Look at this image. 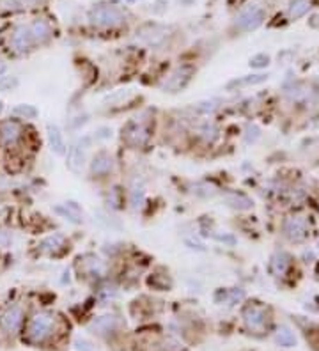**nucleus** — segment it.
<instances>
[{"label": "nucleus", "instance_id": "34", "mask_svg": "<svg viewBox=\"0 0 319 351\" xmlns=\"http://www.w3.org/2000/svg\"><path fill=\"white\" fill-rule=\"evenodd\" d=\"M94 139L96 140H108L112 139V128L108 126H101L94 131Z\"/></svg>", "mask_w": 319, "mask_h": 351}, {"label": "nucleus", "instance_id": "27", "mask_svg": "<svg viewBox=\"0 0 319 351\" xmlns=\"http://www.w3.org/2000/svg\"><path fill=\"white\" fill-rule=\"evenodd\" d=\"M87 268H89V273L91 275H98L101 277L103 273H105V264H103V261H99L98 257H91L89 261H87Z\"/></svg>", "mask_w": 319, "mask_h": 351}, {"label": "nucleus", "instance_id": "22", "mask_svg": "<svg viewBox=\"0 0 319 351\" xmlns=\"http://www.w3.org/2000/svg\"><path fill=\"white\" fill-rule=\"evenodd\" d=\"M309 7H311L309 0H293L289 5V16L293 20H298V18H302L309 11Z\"/></svg>", "mask_w": 319, "mask_h": 351}, {"label": "nucleus", "instance_id": "14", "mask_svg": "<svg viewBox=\"0 0 319 351\" xmlns=\"http://www.w3.org/2000/svg\"><path fill=\"white\" fill-rule=\"evenodd\" d=\"M30 32H32V38H34L36 45H43L46 43L48 39L51 38V27L48 25L45 20H36L30 23Z\"/></svg>", "mask_w": 319, "mask_h": 351}, {"label": "nucleus", "instance_id": "21", "mask_svg": "<svg viewBox=\"0 0 319 351\" xmlns=\"http://www.w3.org/2000/svg\"><path fill=\"white\" fill-rule=\"evenodd\" d=\"M39 247L45 252H59L64 247V238L60 234H53V236H48L46 240H43Z\"/></svg>", "mask_w": 319, "mask_h": 351}, {"label": "nucleus", "instance_id": "32", "mask_svg": "<svg viewBox=\"0 0 319 351\" xmlns=\"http://www.w3.org/2000/svg\"><path fill=\"white\" fill-rule=\"evenodd\" d=\"M96 216H99L98 220H99V222H103V224H105L106 227H110V229H119V227H121L119 222H115L114 218H112V216L105 215V213H103V211H98V213H96Z\"/></svg>", "mask_w": 319, "mask_h": 351}, {"label": "nucleus", "instance_id": "29", "mask_svg": "<svg viewBox=\"0 0 319 351\" xmlns=\"http://www.w3.org/2000/svg\"><path fill=\"white\" fill-rule=\"evenodd\" d=\"M36 0H5L4 5L7 9H25V7H30V5H34Z\"/></svg>", "mask_w": 319, "mask_h": 351}, {"label": "nucleus", "instance_id": "19", "mask_svg": "<svg viewBox=\"0 0 319 351\" xmlns=\"http://www.w3.org/2000/svg\"><path fill=\"white\" fill-rule=\"evenodd\" d=\"M268 78V75H248V76H243V78H236V80L229 82L227 84V91H232L236 87H243V85H255V84H261Z\"/></svg>", "mask_w": 319, "mask_h": 351}, {"label": "nucleus", "instance_id": "4", "mask_svg": "<svg viewBox=\"0 0 319 351\" xmlns=\"http://www.w3.org/2000/svg\"><path fill=\"white\" fill-rule=\"evenodd\" d=\"M264 21V13L263 9L257 5L245 9L238 18H236V27L241 30H255L257 27Z\"/></svg>", "mask_w": 319, "mask_h": 351}, {"label": "nucleus", "instance_id": "15", "mask_svg": "<svg viewBox=\"0 0 319 351\" xmlns=\"http://www.w3.org/2000/svg\"><path fill=\"white\" fill-rule=\"evenodd\" d=\"M55 213L62 216V218H66V220L73 222V224H82V211L75 202H66L64 206H57Z\"/></svg>", "mask_w": 319, "mask_h": 351}, {"label": "nucleus", "instance_id": "3", "mask_svg": "<svg viewBox=\"0 0 319 351\" xmlns=\"http://www.w3.org/2000/svg\"><path fill=\"white\" fill-rule=\"evenodd\" d=\"M169 36V27L162 23H147L137 30V39L149 45V47H160Z\"/></svg>", "mask_w": 319, "mask_h": 351}, {"label": "nucleus", "instance_id": "17", "mask_svg": "<svg viewBox=\"0 0 319 351\" xmlns=\"http://www.w3.org/2000/svg\"><path fill=\"white\" fill-rule=\"evenodd\" d=\"M91 330H94L96 334H108V332L114 330L115 326V317L114 316H99L96 319L91 321Z\"/></svg>", "mask_w": 319, "mask_h": 351}, {"label": "nucleus", "instance_id": "43", "mask_svg": "<svg viewBox=\"0 0 319 351\" xmlns=\"http://www.w3.org/2000/svg\"><path fill=\"white\" fill-rule=\"evenodd\" d=\"M2 110H4V103L0 101V114H2Z\"/></svg>", "mask_w": 319, "mask_h": 351}, {"label": "nucleus", "instance_id": "33", "mask_svg": "<svg viewBox=\"0 0 319 351\" xmlns=\"http://www.w3.org/2000/svg\"><path fill=\"white\" fill-rule=\"evenodd\" d=\"M200 133H202V137H204L206 140H215L217 139V128L213 126V124H209V123H206L204 126H202Z\"/></svg>", "mask_w": 319, "mask_h": 351}, {"label": "nucleus", "instance_id": "11", "mask_svg": "<svg viewBox=\"0 0 319 351\" xmlns=\"http://www.w3.org/2000/svg\"><path fill=\"white\" fill-rule=\"evenodd\" d=\"M126 139L132 142L133 146H142L145 140L149 139V130L144 123L140 121H132L126 126Z\"/></svg>", "mask_w": 319, "mask_h": 351}, {"label": "nucleus", "instance_id": "31", "mask_svg": "<svg viewBox=\"0 0 319 351\" xmlns=\"http://www.w3.org/2000/svg\"><path fill=\"white\" fill-rule=\"evenodd\" d=\"M259 137H261V131H259V128L255 126V124H252V126L247 128V133H245V140H247V144H254V142H257Z\"/></svg>", "mask_w": 319, "mask_h": 351}, {"label": "nucleus", "instance_id": "13", "mask_svg": "<svg viewBox=\"0 0 319 351\" xmlns=\"http://www.w3.org/2000/svg\"><path fill=\"white\" fill-rule=\"evenodd\" d=\"M20 135H21V128L20 124L14 123V121H5V123L0 126V139H2V142H4L5 146L16 144Z\"/></svg>", "mask_w": 319, "mask_h": 351}, {"label": "nucleus", "instance_id": "41", "mask_svg": "<svg viewBox=\"0 0 319 351\" xmlns=\"http://www.w3.org/2000/svg\"><path fill=\"white\" fill-rule=\"evenodd\" d=\"M75 344H77V348H78V350L91 351V348H87V346H89V343H85V341H80V339H78V341H77V343H75Z\"/></svg>", "mask_w": 319, "mask_h": 351}, {"label": "nucleus", "instance_id": "5", "mask_svg": "<svg viewBox=\"0 0 319 351\" xmlns=\"http://www.w3.org/2000/svg\"><path fill=\"white\" fill-rule=\"evenodd\" d=\"M243 321L250 330H263L266 326V310L259 305H247L243 310Z\"/></svg>", "mask_w": 319, "mask_h": 351}, {"label": "nucleus", "instance_id": "20", "mask_svg": "<svg viewBox=\"0 0 319 351\" xmlns=\"http://www.w3.org/2000/svg\"><path fill=\"white\" fill-rule=\"evenodd\" d=\"M270 268H272L273 275H276V277L284 275L285 271H287V268H289V259H287V255L285 254H275L272 259Z\"/></svg>", "mask_w": 319, "mask_h": 351}, {"label": "nucleus", "instance_id": "2", "mask_svg": "<svg viewBox=\"0 0 319 351\" xmlns=\"http://www.w3.org/2000/svg\"><path fill=\"white\" fill-rule=\"evenodd\" d=\"M55 328V319L48 312H39L32 317V321L27 330V339L30 343H43L45 339H48Z\"/></svg>", "mask_w": 319, "mask_h": 351}, {"label": "nucleus", "instance_id": "7", "mask_svg": "<svg viewBox=\"0 0 319 351\" xmlns=\"http://www.w3.org/2000/svg\"><path fill=\"white\" fill-rule=\"evenodd\" d=\"M191 73H193V69L188 68V66L176 69V71L172 73V75H170L169 78H167V80L162 84V89L169 91V93H176V91L183 89L184 85L188 84V80L191 78Z\"/></svg>", "mask_w": 319, "mask_h": 351}, {"label": "nucleus", "instance_id": "26", "mask_svg": "<svg viewBox=\"0 0 319 351\" xmlns=\"http://www.w3.org/2000/svg\"><path fill=\"white\" fill-rule=\"evenodd\" d=\"M145 202V194L142 188H133L132 194H130V204H132V207H135V209H138V207H142Z\"/></svg>", "mask_w": 319, "mask_h": 351}, {"label": "nucleus", "instance_id": "40", "mask_svg": "<svg viewBox=\"0 0 319 351\" xmlns=\"http://www.w3.org/2000/svg\"><path fill=\"white\" fill-rule=\"evenodd\" d=\"M309 25L314 27V29H319V13H316L314 16L309 20Z\"/></svg>", "mask_w": 319, "mask_h": 351}, {"label": "nucleus", "instance_id": "44", "mask_svg": "<svg viewBox=\"0 0 319 351\" xmlns=\"http://www.w3.org/2000/svg\"><path fill=\"white\" fill-rule=\"evenodd\" d=\"M128 2H135V0H128Z\"/></svg>", "mask_w": 319, "mask_h": 351}, {"label": "nucleus", "instance_id": "25", "mask_svg": "<svg viewBox=\"0 0 319 351\" xmlns=\"http://www.w3.org/2000/svg\"><path fill=\"white\" fill-rule=\"evenodd\" d=\"M193 194L197 197H213V195L217 194V188L213 185H208V183H197L193 186Z\"/></svg>", "mask_w": 319, "mask_h": 351}, {"label": "nucleus", "instance_id": "6", "mask_svg": "<svg viewBox=\"0 0 319 351\" xmlns=\"http://www.w3.org/2000/svg\"><path fill=\"white\" fill-rule=\"evenodd\" d=\"M284 233L291 241H303L309 233V225H307L305 218L302 216H291L284 224Z\"/></svg>", "mask_w": 319, "mask_h": 351}, {"label": "nucleus", "instance_id": "23", "mask_svg": "<svg viewBox=\"0 0 319 351\" xmlns=\"http://www.w3.org/2000/svg\"><path fill=\"white\" fill-rule=\"evenodd\" d=\"M14 115H20L23 119H36L39 115V110L34 105H27V103H20L13 108Z\"/></svg>", "mask_w": 319, "mask_h": 351}, {"label": "nucleus", "instance_id": "9", "mask_svg": "<svg viewBox=\"0 0 319 351\" xmlns=\"http://www.w3.org/2000/svg\"><path fill=\"white\" fill-rule=\"evenodd\" d=\"M85 142H87V139L80 140L78 144L71 146L68 151V161H66V165L75 174L82 172V169L85 167Z\"/></svg>", "mask_w": 319, "mask_h": 351}, {"label": "nucleus", "instance_id": "18", "mask_svg": "<svg viewBox=\"0 0 319 351\" xmlns=\"http://www.w3.org/2000/svg\"><path fill=\"white\" fill-rule=\"evenodd\" d=\"M224 201L227 206L234 207V209H250L252 207V201L241 194H229L224 197Z\"/></svg>", "mask_w": 319, "mask_h": 351}, {"label": "nucleus", "instance_id": "38", "mask_svg": "<svg viewBox=\"0 0 319 351\" xmlns=\"http://www.w3.org/2000/svg\"><path fill=\"white\" fill-rule=\"evenodd\" d=\"M217 108V105L213 101H206V103H199V106H197V110L202 112V114H209V112H213Z\"/></svg>", "mask_w": 319, "mask_h": 351}, {"label": "nucleus", "instance_id": "1", "mask_svg": "<svg viewBox=\"0 0 319 351\" xmlns=\"http://www.w3.org/2000/svg\"><path fill=\"white\" fill-rule=\"evenodd\" d=\"M89 20L92 25L98 27H117L121 23H124V13L117 5L98 4L91 7Z\"/></svg>", "mask_w": 319, "mask_h": 351}, {"label": "nucleus", "instance_id": "10", "mask_svg": "<svg viewBox=\"0 0 319 351\" xmlns=\"http://www.w3.org/2000/svg\"><path fill=\"white\" fill-rule=\"evenodd\" d=\"M21 321H23V310L20 307H11L4 312L2 319H0V325L5 332L9 334H14L21 326Z\"/></svg>", "mask_w": 319, "mask_h": 351}, {"label": "nucleus", "instance_id": "42", "mask_svg": "<svg viewBox=\"0 0 319 351\" xmlns=\"http://www.w3.org/2000/svg\"><path fill=\"white\" fill-rule=\"evenodd\" d=\"M4 73H5V64H4V62H0V76L4 75Z\"/></svg>", "mask_w": 319, "mask_h": 351}, {"label": "nucleus", "instance_id": "28", "mask_svg": "<svg viewBox=\"0 0 319 351\" xmlns=\"http://www.w3.org/2000/svg\"><path fill=\"white\" fill-rule=\"evenodd\" d=\"M268 64H270V55H266V53H257V55H254L250 59V66L255 69L266 68Z\"/></svg>", "mask_w": 319, "mask_h": 351}, {"label": "nucleus", "instance_id": "39", "mask_svg": "<svg viewBox=\"0 0 319 351\" xmlns=\"http://www.w3.org/2000/svg\"><path fill=\"white\" fill-rule=\"evenodd\" d=\"M186 245L190 247V249H195V250H206V249H204V245H202V243H199V241L186 240Z\"/></svg>", "mask_w": 319, "mask_h": 351}, {"label": "nucleus", "instance_id": "24", "mask_svg": "<svg viewBox=\"0 0 319 351\" xmlns=\"http://www.w3.org/2000/svg\"><path fill=\"white\" fill-rule=\"evenodd\" d=\"M276 343L280 344V346L291 348L296 344V337H294V334L289 328H280V330L276 332Z\"/></svg>", "mask_w": 319, "mask_h": 351}, {"label": "nucleus", "instance_id": "12", "mask_svg": "<svg viewBox=\"0 0 319 351\" xmlns=\"http://www.w3.org/2000/svg\"><path fill=\"white\" fill-rule=\"evenodd\" d=\"M48 144H50L51 152H55L57 156H64L66 154V142H64L62 131L57 124H48Z\"/></svg>", "mask_w": 319, "mask_h": 351}, {"label": "nucleus", "instance_id": "8", "mask_svg": "<svg viewBox=\"0 0 319 351\" xmlns=\"http://www.w3.org/2000/svg\"><path fill=\"white\" fill-rule=\"evenodd\" d=\"M13 48L18 51V53H25V51L32 50V47H36L34 38H32V32H30L29 25H20L13 34Z\"/></svg>", "mask_w": 319, "mask_h": 351}, {"label": "nucleus", "instance_id": "30", "mask_svg": "<svg viewBox=\"0 0 319 351\" xmlns=\"http://www.w3.org/2000/svg\"><path fill=\"white\" fill-rule=\"evenodd\" d=\"M18 85L16 76H0V91H11Z\"/></svg>", "mask_w": 319, "mask_h": 351}, {"label": "nucleus", "instance_id": "16", "mask_svg": "<svg viewBox=\"0 0 319 351\" xmlns=\"http://www.w3.org/2000/svg\"><path fill=\"white\" fill-rule=\"evenodd\" d=\"M112 167H114V160H112V156L110 154H106V152H99V154H96L92 163H91V170H92L94 174L110 172Z\"/></svg>", "mask_w": 319, "mask_h": 351}, {"label": "nucleus", "instance_id": "35", "mask_svg": "<svg viewBox=\"0 0 319 351\" xmlns=\"http://www.w3.org/2000/svg\"><path fill=\"white\" fill-rule=\"evenodd\" d=\"M211 236L215 238V240H217V241H222V243H227V245H234V243H236V238H234L232 234H227V233H224V234L213 233Z\"/></svg>", "mask_w": 319, "mask_h": 351}, {"label": "nucleus", "instance_id": "36", "mask_svg": "<svg viewBox=\"0 0 319 351\" xmlns=\"http://www.w3.org/2000/svg\"><path fill=\"white\" fill-rule=\"evenodd\" d=\"M87 121H89V115H87V114L78 115V117H75V121H71V123H69V128H73V130H77V128L84 126V124L87 123Z\"/></svg>", "mask_w": 319, "mask_h": 351}, {"label": "nucleus", "instance_id": "37", "mask_svg": "<svg viewBox=\"0 0 319 351\" xmlns=\"http://www.w3.org/2000/svg\"><path fill=\"white\" fill-rule=\"evenodd\" d=\"M128 94H130V91H117V93H114V94H108V96L105 98V101L112 103V101H115V100H124Z\"/></svg>", "mask_w": 319, "mask_h": 351}]
</instances>
